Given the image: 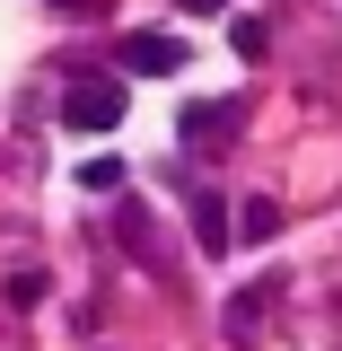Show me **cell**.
I'll return each mask as SVG.
<instances>
[{"label": "cell", "instance_id": "1", "mask_svg": "<svg viewBox=\"0 0 342 351\" xmlns=\"http://www.w3.org/2000/svg\"><path fill=\"white\" fill-rule=\"evenodd\" d=\"M62 123L71 132H114L123 123V80H71L62 88Z\"/></svg>", "mask_w": 342, "mask_h": 351}, {"label": "cell", "instance_id": "2", "mask_svg": "<svg viewBox=\"0 0 342 351\" xmlns=\"http://www.w3.org/2000/svg\"><path fill=\"white\" fill-rule=\"evenodd\" d=\"M123 71L132 80H175L184 71V44L175 36H123Z\"/></svg>", "mask_w": 342, "mask_h": 351}, {"label": "cell", "instance_id": "3", "mask_svg": "<svg viewBox=\"0 0 342 351\" xmlns=\"http://www.w3.org/2000/svg\"><path fill=\"white\" fill-rule=\"evenodd\" d=\"M237 97H219V106H184V149H219V141H237Z\"/></svg>", "mask_w": 342, "mask_h": 351}, {"label": "cell", "instance_id": "4", "mask_svg": "<svg viewBox=\"0 0 342 351\" xmlns=\"http://www.w3.org/2000/svg\"><path fill=\"white\" fill-rule=\"evenodd\" d=\"M263 299H272V281H255V290L228 299V334H237V343H255V334H263Z\"/></svg>", "mask_w": 342, "mask_h": 351}, {"label": "cell", "instance_id": "5", "mask_svg": "<svg viewBox=\"0 0 342 351\" xmlns=\"http://www.w3.org/2000/svg\"><path fill=\"white\" fill-rule=\"evenodd\" d=\"M193 237H202L211 255H219V246H228V237H237V219L219 211V193H193Z\"/></svg>", "mask_w": 342, "mask_h": 351}, {"label": "cell", "instance_id": "6", "mask_svg": "<svg viewBox=\"0 0 342 351\" xmlns=\"http://www.w3.org/2000/svg\"><path fill=\"white\" fill-rule=\"evenodd\" d=\"M272 228H281V202H272V193H255V202H246V211H237V237H272Z\"/></svg>", "mask_w": 342, "mask_h": 351}, {"label": "cell", "instance_id": "7", "mask_svg": "<svg viewBox=\"0 0 342 351\" xmlns=\"http://www.w3.org/2000/svg\"><path fill=\"white\" fill-rule=\"evenodd\" d=\"M228 44H237L246 62H263V53H272V36H263V18H237V27H228Z\"/></svg>", "mask_w": 342, "mask_h": 351}, {"label": "cell", "instance_id": "8", "mask_svg": "<svg viewBox=\"0 0 342 351\" xmlns=\"http://www.w3.org/2000/svg\"><path fill=\"white\" fill-rule=\"evenodd\" d=\"M80 184H88V193H114V184H123V167H114V158H97V167H80Z\"/></svg>", "mask_w": 342, "mask_h": 351}, {"label": "cell", "instance_id": "9", "mask_svg": "<svg viewBox=\"0 0 342 351\" xmlns=\"http://www.w3.org/2000/svg\"><path fill=\"white\" fill-rule=\"evenodd\" d=\"M114 237H123V246H149V211H132V202H123V219H114Z\"/></svg>", "mask_w": 342, "mask_h": 351}, {"label": "cell", "instance_id": "10", "mask_svg": "<svg viewBox=\"0 0 342 351\" xmlns=\"http://www.w3.org/2000/svg\"><path fill=\"white\" fill-rule=\"evenodd\" d=\"M53 9H106V0H53Z\"/></svg>", "mask_w": 342, "mask_h": 351}, {"label": "cell", "instance_id": "11", "mask_svg": "<svg viewBox=\"0 0 342 351\" xmlns=\"http://www.w3.org/2000/svg\"><path fill=\"white\" fill-rule=\"evenodd\" d=\"M184 9H228V0H184Z\"/></svg>", "mask_w": 342, "mask_h": 351}]
</instances>
